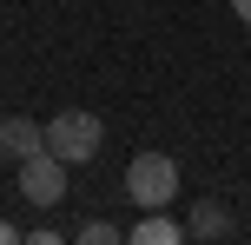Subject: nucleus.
Masks as SVG:
<instances>
[{
  "instance_id": "5",
  "label": "nucleus",
  "mask_w": 251,
  "mask_h": 245,
  "mask_svg": "<svg viewBox=\"0 0 251 245\" xmlns=\"http://www.w3.org/2000/svg\"><path fill=\"white\" fill-rule=\"evenodd\" d=\"M126 239H132V245H178V239H185V225L165 219V206H159V212H139V225H132Z\"/></svg>"
},
{
  "instance_id": "9",
  "label": "nucleus",
  "mask_w": 251,
  "mask_h": 245,
  "mask_svg": "<svg viewBox=\"0 0 251 245\" xmlns=\"http://www.w3.org/2000/svg\"><path fill=\"white\" fill-rule=\"evenodd\" d=\"M13 239H20V232H13V225H7V219H0V245H13Z\"/></svg>"
},
{
  "instance_id": "4",
  "label": "nucleus",
  "mask_w": 251,
  "mask_h": 245,
  "mask_svg": "<svg viewBox=\"0 0 251 245\" xmlns=\"http://www.w3.org/2000/svg\"><path fill=\"white\" fill-rule=\"evenodd\" d=\"M40 146H47V126L40 119H26V113H13V119H0V153L20 166V159H33Z\"/></svg>"
},
{
  "instance_id": "1",
  "label": "nucleus",
  "mask_w": 251,
  "mask_h": 245,
  "mask_svg": "<svg viewBox=\"0 0 251 245\" xmlns=\"http://www.w3.org/2000/svg\"><path fill=\"white\" fill-rule=\"evenodd\" d=\"M126 199H132L139 212H159L178 199V159L165 153H132V166H126Z\"/></svg>"
},
{
  "instance_id": "7",
  "label": "nucleus",
  "mask_w": 251,
  "mask_h": 245,
  "mask_svg": "<svg viewBox=\"0 0 251 245\" xmlns=\"http://www.w3.org/2000/svg\"><path fill=\"white\" fill-rule=\"evenodd\" d=\"M119 239V225H106V219H86L79 225V245H113Z\"/></svg>"
},
{
  "instance_id": "2",
  "label": "nucleus",
  "mask_w": 251,
  "mask_h": 245,
  "mask_svg": "<svg viewBox=\"0 0 251 245\" xmlns=\"http://www.w3.org/2000/svg\"><path fill=\"white\" fill-rule=\"evenodd\" d=\"M100 139H106V126H100L93 113H79V106H66V113L47 119V146L66 159V166H86V159L100 153Z\"/></svg>"
},
{
  "instance_id": "3",
  "label": "nucleus",
  "mask_w": 251,
  "mask_h": 245,
  "mask_svg": "<svg viewBox=\"0 0 251 245\" xmlns=\"http://www.w3.org/2000/svg\"><path fill=\"white\" fill-rule=\"evenodd\" d=\"M20 199H33L40 212L66 199V159L53 153V146H40L33 159H20Z\"/></svg>"
},
{
  "instance_id": "8",
  "label": "nucleus",
  "mask_w": 251,
  "mask_h": 245,
  "mask_svg": "<svg viewBox=\"0 0 251 245\" xmlns=\"http://www.w3.org/2000/svg\"><path fill=\"white\" fill-rule=\"evenodd\" d=\"M231 13H238V20H245V27H251V0H231Z\"/></svg>"
},
{
  "instance_id": "6",
  "label": "nucleus",
  "mask_w": 251,
  "mask_h": 245,
  "mask_svg": "<svg viewBox=\"0 0 251 245\" xmlns=\"http://www.w3.org/2000/svg\"><path fill=\"white\" fill-rule=\"evenodd\" d=\"M185 239H231V212L212 206V199H199L192 219H185Z\"/></svg>"
}]
</instances>
